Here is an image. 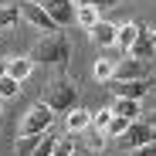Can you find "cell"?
Returning <instances> with one entry per match:
<instances>
[{"mask_svg": "<svg viewBox=\"0 0 156 156\" xmlns=\"http://www.w3.org/2000/svg\"><path fill=\"white\" fill-rule=\"evenodd\" d=\"M31 58H34V61H44V65H65V61L71 58V41H68V34H65V31L44 34V37L34 44Z\"/></svg>", "mask_w": 156, "mask_h": 156, "instance_id": "cell-1", "label": "cell"}, {"mask_svg": "<svg viewBox=\"0 0 156 156\" xmlns=\"http://www.w3.org/2000/svg\"><path fill=\"white\" fill-rule=\"evenodd\" d=\"M44 102H48L55 112H71V109H78V88H75V82H71V78H58V82H51Z\"/></svg>", "mask_w": 156, "mask_h": 156, "instance_id": "cell-2", "label": "cell"}, {"mask_svg": "<svg viewBox=\"0 0 156 156\" xmlns=\"http://www.w3.org/2000/svg\"><path fill=\"white\" fill-rule=\"evenodd\" d=\"M51 122H55V109H51L48 102H37V105H31V112L24 115L17 136H37V133H48Z\"/></svg>", "mask_w": 156, "mask_h": 156, "instance_id": "cell-3", "label": "cell"}, {"mask_svg": "<svg viewBox=\"0 0 156 156\" xmlns=\"http://www.w3.org/2000/svg\"><path fill=\"white\" fill-rule=\"evenodd\" d=\"M20 14H24V20H27V24H34V27H37V31H44V34H55V31H61L58 24H55V17H51V14L44 10V4L24 0V4H20Z\"/></svg>", "mask_w": 156, "mask_h": 156, "instance_id": "cell-4", "label": "cell"}, {"mask_svg": "<svg viewBox=\"0 0 156 156\" xmlns=\"http://www.w3.org/2000/svg\"><path fill=\"white\" fill-rule=\"evenodd\" d=\"M153 136H156V129H153V122H129V129L119 136L122 139V149H136V146H146V143H153Z\"/></svg>", "mask_w": 156, "mask_h": 156, "instance_id": "cell-5", "label": "cell"}, {"mask_svg": "<svg viewBox=\"0 0 156 156\" xmlns=\"http://www.w3.org/2000/svg\"><path fill=\"white\" fill-rule=\"evenodd\" d=\"M149 78H136V82H119V78H109V88L115 98H143L149 92Z\"/></svg>", "mask_w": 156, "mask_h": 156, "instance_id": "cell-6", "label": "cell"}, {"mask_svg": "<svg viewBox=\"0 0 156 156\" xmlns=\"http://www.w3.org/2000/svg\"><path fill=\"white\" fill-rule=\"evenodd\" d=\"M44 10L55 17L58 27H68V24L78 17V7L71 4V0H44Z\"/></svg>", "mask_w": 156, "mask_h": 156, "instance_id": "cell-7", "label": "cell"}, {"mask_svg": "<svg viewBox=\"0 0 156 156\" xmlns=\"http://www.w3.org/2000/svg\"><path fill=\"white\" fill-rule=\"evenodd\" d=\"M112 78H119V82H136V78H146V61L143 58H122L119 65H115V75Z\"/></svg>", "mask_w": 156, "mask_h": 156, "instance_id": "cell-8", "label": "cell"}, {"mask_svg": "<svg viewBox=\"0 0 156 156\" xmlns=\"http://www.w3.org/2000/svg\"><path fill=\"white\" fill-rule=\"evenodd\" d=\"M88 34H92V41H95L98 48H112L115 37H119V27H115V24H109V20H98Z\"/></svg>", "mask_w": 156, "mask_h": 156, "instance_id": "cell-9", "label": "cell"}, {"mask_svg": "<svg viewBox=\"0 0 156 156\" xmlns=\"http://www.w3.org/2000/svg\"><path fill=\"white\" fill-rule=\"evenodd\" d=\"M139 31H143V24H139V20H129V24H122V27H119V37H115V48H122V51H133V44H136Z\"/></svg>", "mask_w": 156, "mask_h": 156, "instance_id": "cell-10", "label": "cell"}, {"mask_svg": "<svg viewBox=\"0 0 156 156\" xmlns=\"http://www.w3.org/2000/svg\"><path fill=\"white\" fill-rule=\"evenodd\" d=\"M31 71H34V58H10L7 61V75L17 78V82H27Z\"/></svg>", "mask_w": 156, "mask_h": 156, "instance_id": "cell-11", "label": "cell"}, {"mask_svg": "<svg viewBox=\"0 0 156 156\" xmlns=\"http://www.w3.org/2000/svg\"><path fill=\"white\" fill-rule=\"evenodd\" d=\"M88 126H92V112H85V109H71L65 115V129L68 133H82V129H88Z\"/></svg>", "mask_w": 156, "mask_h": 156, "instance_id": "cell-12", "label": "cell"}, {"mask_svg": "<svg viewBox=\"0 0 156 156\" xmlns=\"http://www.w3.org/2000/svg\"><path fill=\"white\" fill-rule=\"evenodd\" d=\"M129 55H133V58H149L153 55V41H149V27H143L139 31V37H136V44H133V51H129Z\"/></svg>", "mask_w": 156, "mask_h": 156, "instance_id": "cell-13", "label": "cell"}, {"mask_svg": "<svg viewBox=\"0 0 156 156\" xmlns=\"http://www.w3.org/2000/svg\"><path fill=\"white\" fill-rule=\"evenodd\" d=\"M112 112L115 115H126V119H136L139 115V98H115L112 102Z\"/></svg>", "mask_w": 156, "mask_h": 156, "instance_id": "cell-14", "label": "cell"}, {"mask_svg": "<svg viewBox=\"0 0 156 156\" xmlns=\"http://www.w3.org/2000/svg\"><path fill=\"white\" fill-rule=\"evenodd\" d=\"M20 17H24V14H20V7H17V4H0V31L14 27Z\"/></svg>", "mask_w": 156, "mask_h": 156, "instance_id": "cell-15", "label": "cell"}, {"mask_svg": "<svg viewBox=\"0 0 156 156\" xmlns=\"http://www.w3.org/2000/svg\"><path fill=\"white\" fill-rule=\"evenodd\" d=\"M129 122H133V119H126V115H115V112H112V122H109V129H105V136H109V139H119L126 129H129Z\"/></svg>", "mask_w": 156, "mask_h": 156, "instance_id": "cell-16", "label": "cell"}, {"mask_svg": "<svg viewBox=\"0 0 156 156\" xmlns=\"http://www.w3.org/2000/svg\"><path fill=\"white\" fill-rule=\"evenodd\" d=\"M17 95H20V82L10 78V75H4L0 78V98H17Z\"/></svg>", "mask_w": 156, "mask_h": 156, "instance_id": "cell-17", "label": "cell"}, {"mask_svg": "<svg viewBox=\"0 0 156 156\" xmlns=\"http://www.w3.org/2000/svg\"><path fill=\"white\" fill-rule=\"evenodd\" d=\"M75 24H82V27H95V24H98V10L95 7H78V17H75Z\"/></svg>", "mask_w": 156, "mask_h": 156, "instance_id": "cell-18", "label": "cell"}, {"mask_svg": "<svg viewBox=\"0 0 156 156\" xmlns=\"http://www.w3.org/2000/svg\"><path fill=\"white\" fill-rule=\"evenodd\" d=\"M55 149H58V139L51 136V129H48V133H44V139L37 143V149H34L31 156H55Z\"/></svg>", "mask_w": 156, "mask_h": 156, "instance_id": "cell-19", "label": "cell"}, {"mask_svg": "<svg viewBox=\"0 0 156 156\" xmlns=\"http://www.w3.org/2000/svg\"><path fill=\"white\" fill-rule=\"evenodd\" d=\"M41 139H44V133H37V136H17V143H14V146H17V153H27V156H31V153L37 149V143H41Z\"/></svg>", "mask_w": 156, "mask_h": 156, "instance_id": "cell-20", "label": "cell"}, {"mask_svg": "<svg viewBox=\"0 0 156 156\" xmlns=\"http://www.w3.org/2000/svg\"><path fill=\"white\" fill-rule=\"evenodd\" d=\"M92 71H95V78H98V82H109V78H112V75H115V65H112V61H109V58H98V61H95V68H92Z\"/></svg>", "mask_w": 156, "mask_h": 156, "instance_id": "cell-21", "label": "cell"}, {"mask_svg": "<svg viewBox=\"0 0 156 156\" xmlns=\"http://www.w3.org/2000/svg\"><path fill=\"white\" fill-rule=\"evenodd\" d=\"M109 122H112V109H98V112L92 115V129H95V133H105Z\"/></svg>", "mask_w": 156, "mask_h": 156, "instance_id": "cell-22", "label": "cell"}, {"mask_svg": "<svg viewBox=\"0 0 156 156\" xmlns=\"http://www.w3.org/2000/svg\"><path fill=\"white\" fill-rule=\"evenodd\" d=\"M126 156H156V146L146 143V146H136V149H126Z\"/></svg>", "mask_w": 156, "mask_h": 156, "instance_id": "cell-23", "label": "cell"}, {"mask_svg": "<svg viewBox=\"0 0 156 156\" xmlns=\"http://www.w3.org/2000/svg\"><path fill=\"white\" fill-rule=\"evenodd\" d=\"M105 139H109V136H102V133H95V136L88 139V149H92V153H98L102 146H105Z\"/></svg>", "mask_w": 156, "mask_h": 156, "instance_id": "cell-24", "label": "cell"}, {"mask_svg": "<svg viewBox=\"0 0 156 156\" xmlns=\"http://www.w3.org/2000/svg\"><path fill=\"white\" fill-rule=\"evenodd\" d=\"M115 4H119V0H92V7H95V10H112Z\"/></svg>", "mask_w": 156, "mask_h": 156, "instance_id": "cell-25", "label": "cell"}, {"mask_svg": "<svg viewBox=\"0 0 156 156\" xmlns=\"http://www.w3.org/2000/svg\"><path fill=\"white\" fill-rule=\"evenodd\" d=\"M71 149H75V146H71V139H61L55 153H58V156H71Z\"/></svg>", "mask_w": 156, "mask_h": 156, "instance_id": "cell-26", "label": "cell"}, {"mask_svg": "<svg viewBox=\"0 0 156 156\" xmlns=\"http://www.w3.org/2000/svg\"><path fill=\"white\" fill-rule=\"evenodd\" d=\"M75 7H92V0H75Z\"/></svg>", "mask_w": 156, "mask_h": 156, "instance_id": "cell-27", "label": "cell"}, {"mask_svg": "<svg viewBox=\"0 0 156 156\" xmlns=\"http://www.w3.org/2000/svg\"><path fill=\"white\" fill-rule=\"evenodd\" d=\"M149 41H153V48H156V27H149Z\"/></svg>", "mask_w": 156, "mask_h": 156, "instance_id": "cell-28", "label": "cell"}, {"mask_svg": "<svg viewBox=\"0 0 156 156\" xmlns=\"http://www.w3.org/2000/svg\"><path fill=\"white\" fill-rule=\"evenodd\" d=\"M4 75H7V65H0V78H4Z\"/></svg>", "mask_w": 156, "mask_h": 156, "instance_id": "cell-29", "label": "cell"}, {"mask_svg": "<svg viewBox=\"0 0 156 156\" xmlns=\"http://www.w3.org/2000/svg\"><path fill=\"white\" fill-rule=\"evenodd\" d=\"M153 129H156V115H153Z\"/></svg>", "mask_w": 156, "mask_h": 156, "instance_id": "cell-30", "label": "cell"}, {"mask_svg": "<svg viewBox=\"0 0 156 156\" xmlns=\"http://www.w3.org/2000/svg\"><path fill=\"white\" fill-rule=\"evenodd\" d=\"M0 115H4V112H0Z\"/></svg>", "mask_w": 156, "mask_h": 156, "instance_id": "cell-31", "label": "cell"}, {"mask_svg": "<svg viewBox=\"0 0 156 156\" xmlns=\"http://www.w3.org/2000/svg\"><path fill=\"white\" fill-rule=\"evenodd\" d=\"M55 156H58V153H55Z\"/></svg>", "mask_w": 156, "mask_h": 156, "instance_id": "cell-32", "label": "cell"}]
</instances>
